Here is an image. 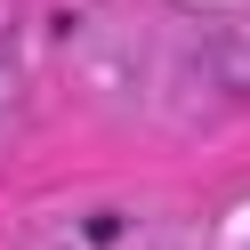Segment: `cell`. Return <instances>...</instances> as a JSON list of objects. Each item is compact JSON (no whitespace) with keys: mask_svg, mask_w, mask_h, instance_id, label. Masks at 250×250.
Returning <instances> with one entry per match:
<instances>
[]
</instances>
